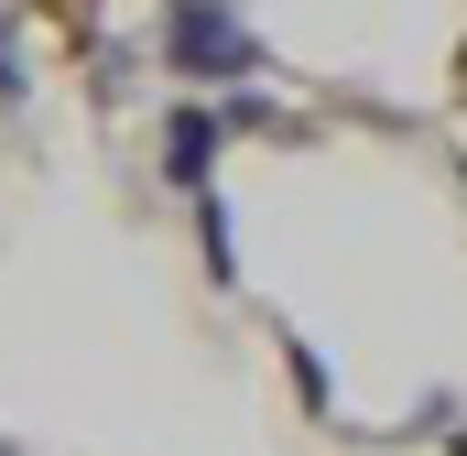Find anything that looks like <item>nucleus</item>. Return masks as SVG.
<instances>
[{"mask_svg": "<svg viewBox=\"0 0 467 456\" xmlns=\"http://www.w3.org/2000/svg\"><path fill=\"white\" fill-rule=\"evenodd\" d=\"M163 66L185 88H250L272 55H261V33L239 22L229 0H163Z\"/></svg>", "mask_w": 467, "mask_h": 456, "instance_id": "f257e3e1", "label": "nucleus"}, {"mask_svg": "<svg viewBox=\"0 0 467 456\" xmlns=\"http://www.w3.org/2000/svg\"><path fill=\"white\" fill-rule=\"evenodd\" d=\"M218 152H229V119L207 109V98H185V109L163 119V185H174V196L218 185Z\"/></svg>", "mask_w": 467, "mask_h": 456, "instance_id": "f03ea898", "label": "nucleus"}, {"mask_svg": "<svg viewBox=\"0 0 467 456\" xmlns=\"http://www.w3.org/2000/svg\"><path fill=\"white\" fill-rule=\"evenodd\" d=\"M196 250H207V283H239V239H229L218 185H196Z\"/></svg>", "mask_w": 467, "mask_h": 456, "instance_id": "7ed1b4c3", "label": "nucleus"}, {"mask_svg": "<svg viewBox=\"0 0 467 456\" xmlns=\"http://www.w3.org/2000/svg\"><path fill=\"white\" fill-rule=\"evenodd\" d=\"M283 358H294V391H305V413H316V424H337V380H327V358H316L305 337H283Z\"/></svg>", "mask_w": 467, "mask_h": 456, "instance_id": "20e7f679", "label": "nucleus"}, {"mask_svg": "<svg viewBox=\"0 0 467 456\" xmlns=\"http://www.w3.org/2000/svg\"><path fill=\"white\" fill-rule=\"evenodd\" d=\"M218 119H229V130H283V141H305V119H283L261 88H229V98H218Z\"/></svg>", "mask_w": 467, "mask_h": 456, "instance_id": "39448f33", "label": "nucleus"}, {"mask_svg": "<svg viewBox=\"0 0 467 456\" xmlns=\"http://www.w3.org/2000/svg\"><path fill=\"white\" fill-rule=\"evenodd\" d=\"M22 88H33V66H22V44H11V22H0V109H22Z\"/></svg>", "mask_w": 467, "mask_h": 456, "instance_id": "423d86ee", "label": "nucleus"}, {"mask_svg": "<svg viewBox=\"0 0 467 456\" xmlns=\"http://www.w3.org/2000/svg\"><path fill=\"white\" fill-rule=\"evenodd\" d=\"M457 98H467V77H457Z\"/></svg>", "mask_w": 467, "mask_h": 456, "instance_id": "0eeeda50", "label": "nucleus"}]
</instances>
